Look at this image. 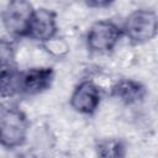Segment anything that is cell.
<instances>
[{"label": "cell", "instance_id": "obj_1", "mask_svg": "<svg viewBox=\"0 0 158 158\" xmlns=\"http://www.w3.org/2000/svg\"><path fill=\"white\" fill-rule=\"evenodd\" d=\"M30 121L27 115L17 106L9 105L0 114V143L6 149L21 147L27 138Z\"/></svg>", "mask_w": 158, "mask_h": 158}, {"label": "cell", "instance_id": "obj_2", "mask_svg": "<svg viewBox=\"0 0 158 158\" xmlns=\"http://www.w3.org/2000/svg\"><path fill=\"white\" fill-rule=\"evenodd\" d=\"M123 36L122 26H118L115 21L109 19L98 20L90 25L86 32V48L91 53L107 54L116 48Z\"/></svg>", "mask_w": 158, "mask_h": 158}, {"label": "cell", "instance_id": "obj_3", "mask_svg": "<svg viewBox=\"0 0 158 158\" xmlns=\"http://www.w3.org/2000/svg\"><path fill=\"white\" fill-rule=\"evenodd\" d=\"M122 30L131 43H147L158 35V14L152 9H137L126 17Z\"/></svg>", "mask_w": 158, "mask_h": 158}, {"label": "cell", "instance_id": "obj_4", "mask_svg": "<svg viewBox=\"0 0 158 158\" xmlns=\"http://www.w3.org/2000/svg\"><path fill=\"white\" fill-rule=\"evenodd\" d=\"M35 10L30 0H9L1 16L6 32L14 38L27 37Z\"/></svg>", "mask_w": 158, "mask_h": 158}, {"label": "cell", "instance_id": "obj_5", "mask_svg": "<svg viewBox=\"0 0 158 158\" xmlns=\"http://www.w3.org/2000/svg\"><path fill=\"white\" fill-rule=\"evenodd\" d=\"M54 80V69L52 67H33L19 73L17 94L38 95L48 90Z\"/></svg>", "mask_w": 158, "mask_h": 158}, {"label": "cell", "instance_id": "obj_6", "mask_svg": "<svg viewBox=\"0 0 158 158\" xmlns=\"http://www.w3.org/2000/svg\"><path fill=\"white\" fill-rule=\"evenodd\" d=\"M101 102L100 88L90 79H84L72 91L69 104L72 109L81 115H93Z\"/></svg>", "mask_w": 158, "mask_h": 158}, {"label": "cell", "instance_id": "obj_7", "mask_svg": "<svg viewBox=\"0 0 158 158\" xmlns=\"http://www.w3.org/2000/svg\"><path fill=\"white\" fill-rule=\"evenodd\" d=\"M58 35L57 14L53 10L46 7H38L35 10L27 38H31L41 44L48 42Z\"/></svg>", "mask_w": 158, "mask_h": 158}, {"label": "cell", "instance_id": "obj_8", "mask_svg": "<svg viewBox=\"0 0 158 158\" xmlns=\"http://www.w3.org/2000/svg\"><path fill=\"white\" fill-rule=\"evenodd\" d=\"M110 95L125 105H135L142 102L147 96V88L138 80L122 78L114 83Z\"/></svg>", "mask_w": 158, "mask_h": 158}, {"label": "cell", "instance_id": "obj_9", "mask_svg": "<svg viewBox=\"0 0 158 158\" xmlns=\"http://www.w3.org/2000/svg\"><path fill=\"white\" fill-rule=\"evenodd\" d=\"M95 151L104 158H121L126 156V144L120 138H102L96 142Z\"/></svg>", "mask_w": 158, "mask_h": 158}, {"label": "cell", "instance_id": "obj_10", "mask_svg": "<svg viewBox=\"0 0 158 158\" xmlns=\"http://www.w3.org/2000/svg\"><path fill=\"white\" fill-rule=\"evenodd\" d=\"M48 53H51L54 57H64L69 52V46L63 38H58L57 36L48 42L42 44Z\"/></svg>", "mask_w": 158, "mask_h": 158}, {"label": "cell", "instance_id": "obj_11", "mask_svg": "<svg viewBox=\"0 0 158 158\" xmlns=\"http://www.w3.org/2000/svg\"><path fill=\"white\" fill-rule=\"evenodd\" d=\"M116 0H84L86 6L91 9H101V7H107L112 5Z\"/></svg>", "mask_w": 158, "mask_h": 158}]
</instances>
